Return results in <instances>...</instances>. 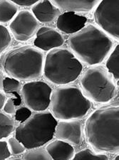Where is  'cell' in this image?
Here are the masks:
<instances>
[{
	"label": "cell",
	"instance_id": "cell-2",
	"mask_svg": "<svg viewBox=\"0 0 119 160\" xmlns=\"http://www.w3.org/2000/svg\"><path fill=\"white\" fill-rule=\"evenodd\" d=\"M71 52L80 62L90 66H98L110 55L114 42L94 24L86 27L69 38Z\"/></svg>",
	"mask_w": 119,
	"mask_h": 160
},
{
	"label": "cell",
	"instance_id": "cell-27",
	"mask_svg": "<svg viewBox=\"0 0 119 160\" xmlns=\"http://www.w3.org/2000/svg\"><path fill=\"white\" fill-rule=\"evenodd\" d=\"M3 110L6 114L14 115L17 109H16V106H15L14 103L13 102V100L11 98L7 100V101L4 105Z\"/></svg>",
	"mask_w": 119,
	"mask_h": 160
},
{
	"label": "cell",
	"instance_id": "cell-19",
	"mask_svg": "<svg viewBox=\"0 0 119 160\" xmlns=\"http://www.w3.org/2000/svg\"><path fill=\"white\" fill-rule=\"evenodd\" d=\"M14 120L4 112H0V140L8 138L15 130Z\"/></svg>",
	"mask_w": 119,
	"mask_h": 160
},
{
	"label": "cell",
	"instance_id": "cell-22",
	"mask_svg": "<svg viewBox=\"0 0 119 160\" xmlns=\"http://www.w3.org/2000/svg\"><path fill=\"white\" fill-rule=\"evenodd\" d=\"M2 87L5 93L10 94L13 92H19L22 88V83L17 79L6 77L4 78Z\"/></svg>",
	"mask_w": 119,
	"mask_h": 160
},
{
	"label": "cell",
	"instance_id": "cell-32",
	"mask_svg": "<svg viewBox=\"0 0 119 160\" xmlns=\"http://www.w3.org/2000/svg\"><path fill=\"white\" fill-rule=\"evenodd\" d=\"M114 160H119V156H118V154L117 156H116V157H115V159H114Z\"/></svg>",
	"mask_w": 119,
	"mask_h": 160
},
{
	"label": "cell",
	"instance_id": "cell-4",
	"mask_svg": "<svg viewBox=\"0 0 119 160\" xmlns=\"http://www.w3.org/2000/svg\"><path fill=\"white\" fill-rule=\"evenodd\" d=\"M91 107V100L74 85L59 87L51 93V113L56 120H80L87 114Z\"/></svg>",
	"mask_w": 119,
	"mask_h": 160
},
{
	"label": "cell",
	"instance_id": "cell-23",
	"mask_svg": "<svg viewBox=\"0 0 119 160\" xmlns=\"http://www.w3.org/2000/svg\"><path fill=\"white\" fill-rule=\"evenodd\" d=\"M12 42L11 34L9 30L2 24H0V53L9 47Z\"/></svg>",
	"mask_w": 119,
	"mask_h": 160
},
{
	"label": "cell",
	"instance_id": "cell-33",
	"mask_svg": "<svg viewBox=\"0 0 119 160\" xmlns=\"http://www.w3.org/2000/svg\"><path fill=\"white\" fill-rule=\"evenodd\" d=\"M11 160H22V159H19V158H15V159H12Z\"/></svg>",
	"mask_w": 119,
	"mask_h": 160
},
{
	"label": "cell",
	"instance_id": "cell-25",
	"mask_svg": "<svg viewBox=\"0 0 119 160\" xmlns=\"http://www.w3.org/2000/svg\"><path fill=\"white\" fill-rule=\"evenodd\" d=\"M32 115V111L27 107H21L17 109L16 112L14 113L15 120L17 122L22 123L27 120Z\"/></svg>",
	"mask_w": 119,
	"mask_h": 160
},
{
	"label": "cell",
	"instance_id": "cell-3",
	"mask_svg": "<svg viewBox=\"0 0 119 160\" xmlns=\"http://www.w3.org/2000/svg\"><path fill=\"white\" fill-rule=\"evenodd\" d=\"M45 56L32 46L17 47L0 57V71L21 81H34L43 75Z\"/></svg>",
	"mask_w": 119,
	"mask_h": 160
},
{
	"label": "cell",
	"instance_id": "cell-31",
	"mask_svg": "<svg viewBox=\"0 0 119 160\" xmlns=\"http://www.w3.org/2000/svg\"><path fill=\"white\" fill-rule=\"evenodd\" d=\"M4 74L2 73V71H0V91L3 90V87H2V84H3V81H4Z\"/></svg>",
	"mask_w": 119,
	"mask_h": 160
},
{
	"label": "cell",
	"instance_id": "cell-15",
	"mask_svg": "<svg viewBox=\"0 0 119 160\" xmlns=\"http://www.w3.org/2000/svg\"><path fill=\"white\" fill-rule=\"evenodd\" d=\"M54 6L62 11L86 13L91 12L99 4V0H53Z\"/></svg>",
	"mask_w": 119,
	"mask_h": 160
},
{
	"label": "cell",
	"instance_id": "cell-16",
	"mask_svg": "<svg viewBox=\"0 0 119 160\" xmlns=\"http://www.w3.org/2000/svg\"><path fill=\"white\" fill-rule=\"evenodd\" d=\"M53 160H71L75 155V149L66 142L55 140L46 147Z\"/></svg>",
	"mask_w": 119,
	"mask_h": 160
},
{
	"label": "cell",
	"instance_id": "cell-8",
	"mask_svg": "<svg viewBox=\"0 0 119 160\" xmlns=\"http://www.w3.org/2000/svg\"><path fill=\"white\" fill-rule=\"evenodd\" d=\"M52 89L44 81L27 82L22 88V95L26 107L32 111L44 112L50 106Z\"/></svg>",
	"mask_w": 119,
	"mask_h": 160
},
{
	"label": "cell",
	"instance_id": "cell-18",
	"mask_svg": "<svg viewBox=\"0 0 119 160\" xmlns=\"http://www.w3.org/2000/svg\"><path fill=\"white\" fill-rule=\"evenodd\" d=\"M118 58H119V45L116 46L113 50L111 51L109 56L106 63V67L113 79L118 82L119 80V68H118Z\"/></svg>",
	"mask_w": 119,
	"mask_h": 160
},
{
	"label": "cell",
	"instance_id": "cell-13",
	"mask_svg": "<svg viewBox=\"0 0 119 160\" xmlns=\"http://www.w3.org/2000/svg\"><path fill=\"white\" fill-rule=\"evenodd\" d=\"M87 18L71 12L61 14L56 21V27L61 32L74 34L86 27Z\"/></svg>",
	"mask_w": 119,
	"mask_h": 160
},
{
	"label": "cell",
	"instance_id": "cell-5",
	"mask_svg": "<svg viewBox=\"0 0 119 160\" xmlns=\"http://www.w3.org/2000/svg\"><path fill=\"white\" fill-rule=\"evenodd\" d=\"M82 71L81 62L69 49L58 48L46 54L43 75L45 79L51 83L66 86L76 81Z\"/></svg>",
	"mask_w": 119,
	"mask_h": 160
},
{
	"label": "cell",
	"instance_id": "cell-11",
	"mask_svg": "<svg viewBox=\"0 0 119 160\" xmlns=\"http://www.w3.org/2000/svg\"><path fill=\"white\" fill-rule=\"evenodd\" d=\"M54 136L56 140L79 147L83 142V125L81 120H61L57 122Z\"/></svg>",
	"mask_w": 119,
	"mask_h": 160
},
{
	"label": "cell",
	"instance_id": "cell-7",
	"mask_svg": "<svg viewBox=\"0 0 119 160\" xmlns=\"http://www.w3.org/2000/svg\"><path fill=\"white\" fill-rule=\"evenodd\" d=\"M79 82L85 96L95 102L106 103L117 93L115 80L103 66L98 65L87 69Z\"/></svg>",
	"mask_w": 119,
	"mask_h": 160
},
{
	"label": "cell",
	"instance_id": "cell-14",
	"mask_svg": "<svg viewBox=\"0 0 119 160\" xmlns=\"http://www.w3.org/2000/svg\"><path fill=\"white\" fill-rule=\"evenodd\" d=\"M32 14L39 22L48 24L60 16L61 11L48 0L39 1L32 7Z\"/></svg>",
	"mask_w": 119,
	"mask_h": 160
},
{
	"label": "cell",
	"instance_id": "cell-17",
	"mask_svg": "<svg viewBox=\"0 0 119 160\" xmlns=\"http://www.w3.org/2000/svg\"><path fill=\"white\" fill-rule=\"evenodd\" d=\"M17 5L8 0H0V24H7L17 15Z\"/></svg>",
	"mask_w": 119,
	"mask_h": 160
},
{
	"label": "cell",
	"instance_id": "cell-29",
	"mask_svg": "<svg viewBox=\"0 0 119 160\" xmlns=\"http://www.w3.org/2000/svg\"><path fill=\"white\" fill-rule=\"evenodd\" d=\"M12 95V98L13 102H14L15 106H19V105L22 104V98H21V95H19V92H13L12 93H10Z\"/></svg>",
	"mask_w": 119,
	"mask_h": 160
},
{
	"label": "cell",
	"instance_id": "cell-28",
	"mask_svg": "<svg viewBox=\"0 0 119 160\" xmlns=\"http://www.w3.org/2000/svg\"><path fill=\"white\" fill-rule=\"evenodd\" d=\"M13 3H14L18 7H33L35 4L39 2L38 0H12Z\"/></svg>",
	"mask_w": 119,
	"mask_h": 160
},
{
	"label": "cell",
	"instance_id": "cell-10",
	"mask_svg": "<svg viewBox=\"0 0 119 160\" xmlns=\"http://www.w3.org/2000/svg\"><path fill=\"white\" fill-rule=\"evenodd\" d=\"M39 27V22L29 10H21L9 24V29L14 38L25 42L32 38Z\"/></svg>",
	"mask_w": 119,
	"mask_h": 160
},
{
	"label": "cell",
	"instance_id": "cell-12",
	"mask_svg": "<svg viewBox=\"0 0 119 160\" xmlns=\"http://www.w3.org/2000/svg\"><path fill=\"white\" fill-rule=\"evenodd\" d=\"M63 36L51 27H42L37 32L34 44L41 50L48 51L58 48L64 44Z\"/></svg>",
	"mask_w": 119,
	"mask_h": 160
},
{
	"label": "cell",
	"instance_id": "cell-6",
	"mask_svg": "<svg viewBox=\"0 0 119 160\" xmlns=\"http://www.w3.org/2000/svg\"><path fill=\"white\" fill-rule=\"evenodd\" d=\"M57 122L51 112H36L16 128L15 138L28 150L41 148L54 138Z\"/></svg>",
	"mask_w": 119,
	"mask_h": 160
},
{
	"label": "cell",
	"instance_id": "cell-21",
	"mask_svg": "<svg viewBox=\"0 0 119 160\" xmlns=\"http://www.w3.org/2000/svg\"><path fill=\"white\" fill-rule=\"evenodd\" d=\"M71 160H109L106 154H96L90 149H84L75 153Z\"/></svg>",
	"mask_w": 119,
	"mask_h": 160
},
{
	"label": "cell",
	"instance_id": "cell-9",
	"mask_svg": "<svg viewBox=\"0 0 119 160\" xmlns=\"http://www.w3.org/2000/svg\"><path fill=\"white\" fill-rule=\"evenodd\" d=\"M119 1L103 0L96 7L94 19L99 29L113 39H119Z\"/></svg>",
	"mask_w": 119,
	"mask_h": 160
},
{
	"label": "cell",
	"instance_id": "cell-24",
	"mask_svg": "<svg viewBox=\"0 0 119 160\" xmlns=\"http://www.w3.org/2000/svg\"><path fill=\"white\" fill-rule=\"evenodd\" d=\"M7 144H8V148L10 152L14 155H19V154H24L26 152V149H27L24 145L15 138H9L8 142H7Z\"/></svg>",
	"mask_w": 119,
	"mask_h": 160
},
{
	"label": "cell",
	"instance_id": "cell-26",
	"mask_svg": "<svg viewBox=\"0 0 119 160\" xmlns=\"http://www.w3.org/2000/svg\"><path fill=\"white\" fill-rule=\"evenodd\" d=\"M11 152L6 141L0 140V160H6L11 156Z\"/></svg>",
	"mask_w": 119,
	"mask_h": 160
},
{
	"label": "cell",
	"instance_id": "cell-1",
	"mask_svg": "<svg viewBox=\"0 0 119 160\" xmlns=\"http://www.w3.org/2000/svg\"><path fill=\"white\" fill-rule=\"evenodd\" d=\"M118 107H107L91 114L85 125V135L96 152L118 153Z\"/></svg>",
	"mask_w": 119,
	"mask_h": 160
},
{
	"label": "cell",
	"instance_id": "cell-20",
	"mask_svg": "<svg viewBox=\"0 0 119 160\" xmlns=\"http://www.w3.org/2000/svg\"><path fill=\"white\" fill-rule=\"evenodd\" d=\"M22 160H53L46 148H38L29 149L22 156Z\"/></svg>",
	"mask_w": 119,
	"mask_h": 160
},
{
	"label": "cell",
	"instance_id": "cell-30",
	"mask_svg": "<svg viewBox=\"0 0 119 160\" xmlns=\"http://www.w3.org/2000/svg\"><path fill=\"white\" fill-rule=\"evenodd\" d=\"M7 101V97L4 92L0 91V110L3 109L4 105Z\"/></svg>",
	"mask_w": 119,
	"mask_h": 160
}]
</instances>
